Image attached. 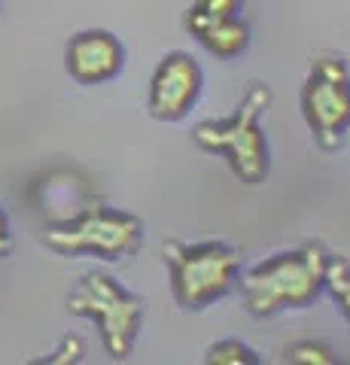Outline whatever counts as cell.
<instances>
[{"instance_id":"cell-1","label":"cell","mask_w":350,"mask_h":365,"mask_svg":"<svg viewBox=\"0 0 350 365\" xmlns=\"http://www.w3.org/2000/svg\"><path fill=\"white\" fill-rule=\"evenodd\" d=\"M329 265L332 253L317 241L262 259L238 277L247 311L268 319L280 311L311 307L326 292Z\"/></svg>"},{"instance_id":"cell-2","label":"cell","mask_w":350,"mask_h":365,"mask_svg":"<svg viewBox=\"0 0 350 365\" xmlns=\"http://www.w3.org/2000/svg\"><path fill=\"white\" fill-rule=\"evenodd\" d=\"M271 107V88L265 83H250L238 110L225 119H207L192 128L198 150L222 155L232 174L247 186H262L271 170V150L262 131V116Z\"/></svg>"},{"instance_id":"cell-3","label":"cell","mask_w":350,"mask_h":365,"mask_svg":"<svg viewBox=\"0 0 350 365\" xmlns=\"http://www.w3.org/2000/svg\"><path fill=\"white\" fill-rule=\"evenodd\" d=\"M171 271V292L180 311H205L225 295H232L241 277V253L222 241L165 247Z\"/></svg>"},{"instance_id":"cell-4","label":"cell","mask_w":350,"mask_h":365,"mask_svg":"<svg viewBox=\"0 0 350 365\" xmlns=\"http://www.w3.org/2000/svg\"><path fill=\"white\" fill-rule=\"evenodd\" d=\"M43 244L67 259L95 256L104 262H122L140 250L143 222L134 213L92 204L61 222H52L43 232Z\"/></svg>"},{"instance_id":"cell-5","label":"cell","mask_w":350,"mask_h":365,"mask_svg":"<svg viewBox=\"0 0 350 365\" xmlns=\"http://www.w3.org/2000/svg\"><path fill=\"white\" fill-rule=\"evenodd\" d=\"M67 311L86 317L98 326V335L104 341L110 359H128L140 335L143 323V299L131 295L119 280H113L104 271H88L73 283L67 295Z\"/></svg>"},{"instance_id":"cell-6","label":"cell","mask_w":350,"mask_h":365,"mask_svg":"<svg viewBox=\"0 0 350 365\" xmlns=\"http://www.w3.org/2000/svg\"><path fill=\"white\" fill-rule=\"evenodd\" d=\"M302 116L320 150L332 153L350 131V67L338 55L314 61L302 86Z\"/></svg>"},{"instance_id":"cell-7","label":"cell","mask_w":350,"mask_h":365,"mask_svg":"<svg viewBox=\"0 0 350 365\" xmlns=\"http://www.w3.org/2000/svg\"><path fill=\"white\" fill-rule=\"evenodd\" d=\"M201 86H205V73L198 61L189 52H168L155 64L150 79V98H146L150 116L159 122L186 119V113L201 98Z\"/></svg>"},{"instance_id":"cell-8","label":"cell","mask_w":350,"mask_h":365,"mask_svg":"<svg viewBox=\"0 0 350 365\" xmlns=\"http://www.w3.org/2000/svg\"><path fill=\"white\" fill-rule=\"evenodd\" d=\"M64 67L80 86H104L116 79L125 67V49L116 34L88 28L67 40Z\"/></svg>"},{"instance_id":"cell-9","label":"cell","mask_w":350,"mask_h":365,"mask_svg":"<svg viewBox=\"0 0 350 365\" xmlns=\"http://www.w3.org/2000/svg\"><path fill=\"white\" fill-rule=\"evenodd\" d=\"M205 49L213 55V58H238V55L247 52V46H250V25L241 19V16H232V19H222L217 25L205 28L195 37Z\"/></svg>"},{"instance_id":"cell-10","label":"cell","mask_w":350,"mask_h":365,"mask_svg":"<svg viewBox=\"0 0 350 365\" xmlns=\"http://www.w3.org/2000/svg\"><path fill=\"white\" fill-rule=\"evenodd\" d=\"M241 9H244V0H192L183 25L189 31V37H198L201 31L217 25V21L241 16Z\"/></svg>"},{"instance_id":"cell-11","label":"cell","mask_w":350,"mask_h":365,"mask_svg":"<svg viewBox=\"0 0 350 365\" xmlns=\"http://www.w3.org/2000/svg\"><path fill=\"white\" fill-rule=\"evenodd\" d=\"M205 362L207 365H256L259 362V353H253L244 341H235V338H225L210 344L205 353Z\"/></svg>"},{"instance_id":"cell-12","label":"cell","mask_w":350,"mask_h":365,"mask_svg":"<svg viewBox=\"0 0 350 365\" xmlns=\"http://www.w3.org/2000/svg\"><path fill=\"white\" fill-rule=\"evenodd\" d=\"M280 362L289 365H332L335 362V350L323 341H299V344L287 347L280 353Z\"/></svg>"},{"instance_id":"cell-13","label":"cell","mask_w":350,"mask_h":365,"mask_svg":"<svg viewBox=\"0 0 350 365\" xmlns=\"http://www.w3.org/2000/svg\"><path fill=\"white\" fill-rule=\"evenodd\" d=\"M326 289L338 302L341 314L350 326V262L341 256H332V265H329V277H326Z\"/></svg>"},{"instance_id":"cell-14","label":"cell","mask_w":350,"mask_h":365,"mask_svg":"<svg viewBox=\"0 0 350 365\" xmlns=\"http://www.w3.org/2000/svg\"><path fill=\"white\" fill-rule=\"evenodd\" d=\"M83 359V341L80 338H64V344L55 350V356L43 359V362H80Z\"/></svg>"},{"instance_id":"cell-15","label":"cell","mask_w":350,"mask_h":365,"mask_svg":"<svg viewBox=\"0 0 350 365\" xmlns=\"http://www.w3.org/2000/svg\"><path fill=\"white\" fill-rule=\"evenodd\" d=\"M9 253H13V232H9V220L0 207V259H6Z\"/></svg>"}]
</instances>
